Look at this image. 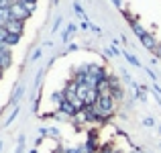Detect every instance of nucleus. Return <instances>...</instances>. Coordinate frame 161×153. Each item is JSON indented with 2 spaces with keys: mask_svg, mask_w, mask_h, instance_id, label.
<instances>
[{
  "mask_svg": "<svg viewBox=\"0 0 161 153\" xmlns=\"http://www.w3.org/2000/svg\"><path fill=\"white\" fill-rule=\"evenodd\" d=\"M8 10H10V16L12 19H16V20H25L29 14H31V10H29V6L25 2H12L10 6H8Z\"/></svg>",
  "mask_w": 161,
  "mask_h": 153,
  "instance_id": "f257e3e1",
  "label": "nucleus"
},
{
  "mask_svg": "<svg viewBox=\"0 0 161 153\" xmlns=\"http://www.w3.org/2000/svg\"><path fill=\"white\" fill-rule=\"evenodd\" d=\"M4 29H6L10 35H20V31H23V20H16V19H10L6 25H4Z\"/></svg>",
  "mask_w": 161,
  "mask_h": 153,
  "instance_id": "f03ea898",
  "label": "nucleus"
},
{
  "mask_svg": "<svg viewBox=\"0 0 161 153\" xmlns=\"http://www.w3.org/2000/svg\"><path fill=\"white\" fill-rule=\"evenodd\" d=\"M8 63H10V53H8L6 49H4V45H0V67H8Z\"/></svg>",
  "mask_w": 161,
  "mask_h": 153,
  "instance_id": "7ed1b4c3",
  "label": "nucleus"
},
{
  "mask_svg": "<svg viewBox=\"0 0 161 153\" xmlns=\"http://www.w3.org/2000/svg\"><path fill=\"white\" fill-rule=\"evenodd\" d=\"M16 41H19V35H8V39H6V45H14Z\"/></svg>",
  "mask_w": 161,
  "mask_h": 153,
  "instance_id": "20e7f679",
  "label": "nucleus"
},
{
  "mask_svg": "<svg viewBox=\"0 0 161 153\" xmlns=\"http://www.w3.org/2000/svg\"><path fill=\"white\" fill-rule=\"evenodd\" d=\"M0 76H2V67H0Z\"/></svg>",
  "mask_w": 161,
  "mask_h": 153,
  "instance_id": "39448f33",
  "label": "nucleus"
}]
</instances>
